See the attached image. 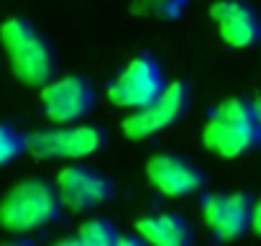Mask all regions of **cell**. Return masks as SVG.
I'll return each instance as SVG.
<instances>
[{"label":"cell","mask_w":261,"mask_h":246,"mask_svg":"<svg viewBox=\"0 0 261 246\" xmlns=\"http://www.w3.org/2000/svg\"><path fill=\"white\" fill-rule=\"evenodd\" d=\"M0 44L13 77L26 87H41L57 75V52L29 18L13 16L0 23Z\"/></svg>","instance_id":"6da1fadb"},{"label":"cell","mask_w":261,"mask_h":246,"mask_svg":"<svg viewBox=\"0 0 261 246\" xmlns=\"http://www.w3.org/2000/svg\"><path fill=\"white\" fill-rule=\"evenodd\" d=\"M64 213V203L54 182L44 177H29L16 182L0 198V228L8 233H34L57 223Z\"/></svg>","instance_id":"7a4b0ae2"},{"label":"cell","mask_w":261,"mask_h":246,"mask_svg":"<svg viewBox=\"0 0 261 246\" xmlns=\"http://www.w3.org/2000/svg\"><path fill=\"white\" fill-rule=\"evenodd\" d=\"M202 144L218 157L236 159L246 152L261 146V126L253 110V103L243 97L220 100L202 129Z\"/></svg>","instance_id":"3957f363"},{"label":"cell","mask_w":261,"mask_h":246,"mask_svg":"<svg viewBox=\"0 0 261 246\" xmlns=\"http://www.w3.org/2000/svg\"><path fill=\"white\" fill-rule=\"evenodd\" d=\"M105 144L108 134L100 126H87V123H62L54 129L26 134V152L39 159L80 162L105 149Z\"/></svg>","instance_id":"277c9868"},{"label":"cell","mask_w":261,"mask_h":246,"mask_svg":"<svg viewBox=\"0 0 261 246\" xmlns=\"http://www.w3.org/2000/svg\"><path fill=\"white\" fill-rule=\"evenodd\" d=\"M190 103H192V92L185 80L167 82L164 92L154 103H149L146 108H139V110H130V115L120 123L125 139L146 141V139H154V136L174 129L187 115Z\"/></svg>","instance_id":"5b68a950"},{"label":"cell","mask_w":261,"mask_h":246,"mask_svg":"<svg viewBox=\"0 0 261 246\" xmlns=\"http://www.w3.org/2000/svg\"><path fill=\"white\" fill-rule=\"evenodd\" d=\"M167 87V75L154 54L134 57L125 69L108 85V103L125 110H139L154 103Z\"/></svg>","instance_id":"8992f818"},{"label":"cell","mask_w":261,"mask_h":246,"mask_svg":"<svg viewBox=\"0 0 261 246\" xmlns=\"http://www.w3.org/2000/svg\"><path fill=\"white\" fill-rule=\"evenodd\" d=\"M92 108L95 87L82 75H54L46 85H41V110L57 126L82 120L92 113Z\"/></svg>","instance_id":"52a82bcc"},{"label":"cell","mask_w":261,"mask_h":246,"mask_svg":"<svg viewBox=\"0 0 261 246\" xmlns=\"http://www.w3.org/2000/svg\"><path fill=\"white\" fill-rule=\"evenodd\" d=\"M54 185L59 190L64 208L72 213H90L97 205L108 203L115 192V185L110 177H105L102 172H97L87 164H77V162L64 164L57 172Z\"/></svg>","instance_id":"ba28073f"},{"label":"cell","mask_w":261,"mask_h":246,"mask_svg":"<svg viewBox=\"0 0 261 246\" xmlns=\"http://www.w3.org/2000/svg\"><path fill=\"white\" fill-rule=\"evenodd\" d=\"M253 200L246 192H210L200 200V215L218 241H236L251 231Z\"/></svg>","instance_id":"9c48e42d"},{"label":"cell","mask_w":261,"mask_h":246,"mask_svg":"<svg viewBox=\"0 0 261 246\" xmlns=\"http://www.w3.org/2000/svg\"><path fill=\"white\" fill-rule=\"evenodd\" d=\"M149 185L167 198L195 195L205 187V175L197 164L179 154H154L146 162Z\"/></svg>","instance_id":"30bf717a"},{"label":"cell","mask_w":261,"mask_h":246,"mask_svg":"<svg viewBox=\"0 0 261 246\" xmlns=\"http://www.w3.org/2000/svg\"><path fill=\"white\" fill-rule=\"evenodd\" d=\"M210 18L218 26L220 39L233 49H248L261 39V18L243 0H215Z\"/></svg>","instance_id":"8fae6325"},{"label":"cell","mask_w":261,"mask_h":246,"mask_svg":"<svg viewBox=\"0 0 261 246\" xmlns=\"http://www.w3.org/2000/svg\"><path fill=\"white\" fill-rule=\"evenodd\" d=\"M136 233L154 246H187L195 241L192 223L179 213H149L136 220Z\"/></svg>","instance_id":"7c38bea8"},{"label":"cell","mask_w":261,"mask_h":246,"mask_svg":"<svg viewBox=\"0 0 261 246\" xmlns=\"http://www.w3.org/2000/svg\"><path fill=\"white\" fill-rule=\"evenodd\" d=\"M59 243H80V246H115L120 243V233L110 218H90L85 220L74 236L62 238Z\"/></svg>","instance_id":"4fadbf2b"},{"label":"cell","mask_w":261,"mask_h":246,"mask_svg":"<svg viewBox=\"0 0 261 246\" xmlns=\"http://www.w3.org/2000/svg\"><path fill=\"white\" fill-rule=\"evenodd\" d=\"M187 11V0H134L130 13L159 18V21H177Z\"/></svg>","instance_id":"5bb4252c"},{"label":"cell","mask_w":261,"mask_h":246,"mask_svg":"<svg viewBox=\"0 0 261 246\" xmlns=\"http://www.w3.org/2000/svg\"><path fill=\"white\" fill-rule=\"evenodd\" d=\"M26 154V134L11 123H0V167H8Z\"/></svg>","instance_id":"9a60e30c"},{"label":"cell","mask_w":261,"mask_h":246,"mask_svg":"<svg viewBox=\"0 0 261 246\" xmlns=\"http://www.w3.org/2000/svg\"><path fill=\"white\" fill-rule=\"evenodd\" d=\"M251 231L261 236V198L253 203V210H251Z\"/></svg>","instance_id":"2e32d148"},{"label":"cell","mask_w":261,"mask_h":246,"mask_svg":"<svg viewBox=\"0 0 261 246\" xmlns=\"http://www.w3.org/2000/svg\"><path fill=\"white\" fill-rule=\"evenodd\" d=\"M253 110H256V118H258V126H261V97L253 100Z\"/></svg>","instance_id":"e0dca14e"}]
</instances>
